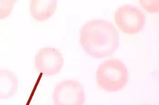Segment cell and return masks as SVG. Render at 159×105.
<instances>
[{
    "label": "cell",
    "mask_w": 159,
    "mask_h": 105,
    "mask_svg": "<svg viewBox=\"0 0 159 105\" xmlns=\"http://www.w3.org/2000/svg\"><path fill=\"white\" fill-rule=\"evenodd\" d=\"M119 35L113 24L101 19L84 24L80 31V42L85 52L102 59L111 55L119 47Z\"/></svg>",
    "instance_id": "6da1fadb"
},
{
    "label": "cell",
    "mask_w": 159,
    "mask_h": 105,
    "mask_svg": "<svg viewBox=\"0 0 159 105\" xmlns=\"http://www.w3.org/2000/svg\"><path fill=\"white\" fill-rule=\"evenodd\" d=\"M96 79L102 89L107 92H117L124 88L128 82V69L120 60L109 59L99 66Z\"/></svg>",
    "instance_id": "7a4b0ae2"
},
{
    "label": "cell",
    "mask_w": 159,
    "mask_h": 105,
    "mask_svg": "<svg viewBox=\"0 0 159 105\" xmlns=\"http://www.w3.org/2000/svg\"><path fill=\"white\" fill-rule=\"evenodd\" d=\"M117 26L127 34L134 35L141 31L145 26L146 16L141 10L132 5H124L115 13Z\"/></svg>",
    "instance_id": "3957f363"
},
{
    "label": "cell",
    "mask_w": 159,
    "mask_h": 105,
    "mask_svg": "<svg viewBox=\"0 0 159 105\" xmlns=\"http://www.w3.org/2000/svg\"><path fill=\"white\" fill-rule=\"evenodd\" d=\"M52 99L55 105H83L86 101L84 88L76 80H64L54 88Z\"/></svg>",
    "instance_id": "277c9868"
},
{
    "label": "cell",
    "mask_w": 159,
    "mask_h": 105,
    "mask_svg": "<svg viewBox=\"0 0 159 105\" xmlns=\"http://www.w3.org/2000/svg\"><path fill=\"white\" fill-rule=\"evenodd\" d=\"M64 63L62 55L58 50L53 47L40 49L34 60V65L37 71L47 76L57 74L61 70Z\"/></svg>",
    "instance_id": "5b68a950"
},
{
    "label": "cell",
    "mask_w": 159,
    "mask_h": 105,
    "mask_svg": "<svg viewBox=\"0 0 159 105\" xmlns=\"http://www.w3.org/2000/svg\"><path fill=\"white\" fill-rule=\"evenodd\" d=\"M18 78L11 71L0 69V99L12 98L17 93Z\"/></svg>",
    "instance_id": "8992f818"
},
{
    "label": "cell",
    "mask_w": 159,
    "mask_h": 105,
    "mask_svg": "<svg viewBox=\"0 0 159 105\" xmlns=\"http://www.w3.org/2000/svg\"><path fill=\"white\" fill-rule=\"evenodd\" d=\"M57 7L56 0H32L30 5V12L37 21H45L53 14Z\"/></svg>",
    "instance_id": "52a82bcc"
},
{
    "label": "cell",
    "mask_w": 159,
    "mask_h": 105,
    "mask_svg": "<svg viewBox=\"0 0 159 105\" xmlns=\"http://www.w3.org/2000/svg\"><path fill=\"white\" fill-rule=\"evenodd\" d=\"M14 6L13 0H0V19L7 17L11 13Z\"/></svg>",
    "instance_id": "ba28073f"
},
{
    "label": "cell",
    "mask_w": 159,
    "mask_h": 105,
    "mask_svg": "<svg viewBox=\"0 0 159 105\" xmlns=\"http://www.w3.org/2000/svg\"><path fill=\"white\" fill-rule=\"evenodd\" d=\"M141 7L150 12H158L159 11V1H141Z\"/></svg>",
    "instance_id": "9c48e42d"
}]
</instances>
